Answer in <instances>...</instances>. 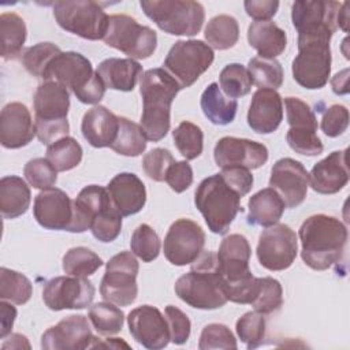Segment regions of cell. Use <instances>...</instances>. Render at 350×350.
Listing matches in <instances>:
<instances>
[{
    "label": "cell",
    "mask_w": 350,
    "mask_h": 350,
    "mask_svg": "<svg viewBox=\"0 0 350 350\" xmlns=\"http://www.w3.org/2000/svg\"><path fill=\"white\" fill-rule=\"evenodd\" d=\"M301 257L314 271H325L340 261L347 243V228L324 213L309 216L299 227Z\"/></svg>",
    "instance_id": "6da1fadb"
},
{
    "label": "cell",
    "mask_w": 350,
    "mask_h": 350,
    "mask_svg": "<svg viewBox=\"0 0 350 350\" xmlns=\"http://www.w3.org/2000/svg\"><path fill=\"white\" fill-rule=\"evenodd\" d=\"M252 249L249 241L241 234L227 235L216 253L217 271L227 301L252 304L258 290V278L249 268Z\"/></svg>",
    "instance_id": "7a4b0ae2"
},
{
    "label": "cell",
    "mask_w": 350,
    "mask_h": 350,
    "mask_svg": "<svg viewBox=\"0 0 350 350\" xmlns=\"http://www.w3.org/2000/svg\"><path fill=\"white\" fill-rule=\"evenodd\" d=\"M182 88L164 70L150 68L145 71L139 81L142 96L141 127L148 141L157 142L170 131L171 104Z\"/></svg>",
    "instance_id": "3957f363"
},
{
    "label": "cell",
    "mask_w": 350,
    "mask_h": 350,
    "mask_svg": "<svg viewBox=\"0 0 350 350\" xmlns=\"http://www.w3.org/2000/svg\"><path fill=\"white\" fill-rule=\"evenodd\" d=\"M41 78L59 82L83 104H98L107 89L98 74L93 71L90 60L74 51L57 53Z\"/></svg>",
    "instance_id": "277c9868"
},
{
    "label": "cell",
    "mask_w": 350,
    "mask_h": 350,
    "mask_svg": "<svg viewBox=\"0 0 350 350\" xmlns=\"http://www.w3.org/2000/svg\"><path fill=\"white\" fill-rule=\"evenodd\" d=\"M174 290L183 302L196 309L212 310L224 306L227 298L221 288L216 253L202 252L191 269L176 280Z\"/></svg>",
    "instance_id": "5b68a950"
},
{
    "label": "cell",
    "mask_w": 350,
    "mask_h": 350,
    "mask_svg": "<svg viewBox=\"0 0 350 350\" xmlns=\"http://www.w3.org/2000/svg\"><path fill=\"white\" fill-rule=\"evenodd\" d=\"M34 115H36V135L45 144L51 145L55 141L67 137L70 124L67 113L70 109L68 89L55 81H44L38 85L34 93Z\"/></svg>",
    "instance_id": "8992f818"
},
{
    "label": "cell",
    "mask_w": 350,
    "mask_h": 350,
    "mask_svg": "<svg viewBox=\"0 0 350 350\" xmlns=\"http://www.w3.org/2000/svg\"><path fill=\"white\" fill-rule=\"evenodd\" d=\"M241 196L220 174L205 178L194 193V204L213 234H226L235 216L243 211Z\"/></svg>",
    "instance_id": "52a82bcc"
},
{
    "label": "cell",
    "mask_w": 350,
    "mask_h": 350,
    "mask_svg": "<svg viewBox=\"0 0 350 350\" xmlns=\"http://www.w3.org/2000/svg\"><path fill=\"white\" fill-rule=\"evenodd\" d=\"M329 33L298 36V55L294 57L291 71L295 82L305 89H321L331 74Z\"/></svg>",
    "instance_id": "ba28073f"
},
{
    "label": "cell",
    "mask_w": 350,
    "mask_h": 350,
    "mask_svg": "<svg viewBox=\"0 0 350 350\" xmlns=\"http://www.w3.org/2000/svg\"><path fill=\"white\" fill-rule=\"evenodd\" d=\"M145 15L171 36H196L205 21L201 3L193 0H142Z\"/></svg>",
    "instance_id": "9c48e42d"
},
{
    "label": "cell",
    "mask_w": 350,
    "mask_h": 350,
    "mask_svg": "<svg viewBox=\"0 0 350 350\" xmlns=\"http://www.w3.org/2000/svg\"><path fill=\"white\" fill-rule=\"evenodd\" d=\"M53 16L63 30L90 41L104 38L109 21L101 5L90 0L56 1Z\"/></svg>",
    "instance_id": "30bf717a"
},
{
    "label": "cell",
    "mask_w": 350,
    "mask_h": 350,
    "mask_svg": "<svg viewBox=\"0 0 350 350\" xmlns=\"http://www.w3.org/2000/svg\"><path fill=\"white\" fill-rule=\"evenodd\" d=\"M213 49L201 40H179L164 59V70L182 89L191 86L213 63Z\"/></svg>",
    "instance_id": "8fae6325"
},
{
    "label": "cell",
    "mask_w": 350,
    "mask_h": 350,
    "mask_svg": "<svg viewBox=\"0 0 350 350\" xmlns=\"http://www.w3.org/2000/svg\"><path fill=\"white\" fill-rule=\"evenodd\" d=\"M104 42L130 59H148L157 46V34L149 26L139 25L134 18L124 14L109 16Z\"/></svg>",
    "instance_id": "7c38bea8"
},
{
    "label": "cell",
    "mask_w": 350,
    "mask_h": 350,
    "mask_svg": "<svg viewBox=\"0 0 350 350\" xmlns=\"http://www.w3.org/2000/svg\"><path fill=\"white\" fill-rule=\"evenodd\" d=\"M138 261L131 252H120L109 258L101 279V297L118 306L131 305L138 295Z\"/></svg>",
    "instance_id": "4fadbf2b"
},
{
    "label": "cell",
    "mask_w": 350,
    "mask_h": 350,
    "mask_svg": "<svg viewBox=\"0 0 350 350\" xmlns=\"http://www.w3.org/2000/svg\"><path fill=\"white\" fill-rule=\"evenodd\" d=\"M258 262L268 271H283L291 267L298 253V239L294 230L283 223L267 227L257 243Z\"/></svg>",
    "instance_id": "5bb4252c"
},
{
    "label": "cell",
    "mask_w": 350,
    "mask_h": 350,
    "mask_svg": "<svg viewBox=\"0 0 350 350\" xmlns=\"http://www.w3.org/2000/svg\"><path fill=\"white\" fill-rule=\"evenodd\" d=\"M205 232L200 224L190 219L175 220L164 238L165 258L176 267L193 264L204 252Z\"/></svg>",
    "instance_id": "9a60e30c"
},
{
    "label": "cell",
    "mask_w": 350,
    "mask_h": 350,
    "mask_svg": "<svg viewBox=\"0 0 350 350\" xmlns=\"http://www.w3.org/2000/svg\"><path fill=\"white\" fill-rule=\"evenodd\" d=\"M96 294L88 278L57 276L48 280L42 288V301L51 310L85 309L90 306Z\"/></svg>",
    "instance_id": "2e32d148"
},
{
    "label": "cell",
    "mask_w": 350,
    "mask_h": 350,
    "mask_svg": "<svg viewBox=\"0 0 350 350\" xmlns=\"http://www.w3.org/2000/svg\"><path fill=\"white\" fill-rule=\"evenodd\" d=\"M340 3L328 0H299L293 3L291 21L299 34L334 33L338 29V11Z\"/></svg>",
    "instance_id": "e0dca14e"
},
{
    "label": "cell",
    "mask_w": 350,
    "mask_h": 350,
    "mask_svg": "<svg viewBox=\"0 0 350 350\" xmlns=\"http://www.w3.org/2000/svg\"><path fill=\"white\" fill-rule=\"evenodd\" d=\"M97 338L92 334L88 319L82 314H71L48 328L41 336V347L45 350H82L92 349Z\"/></svg>",
    "instance_id": "ac0fdd59"
},
{
    "label": "cell",
    "mask_w": 350,
    "mask_h": 350,
    "mask_svg": "<svg viewBox=\"0 0 350 350\" xmlns=\"http://www.w3.org/2000/svg\"><path fill=\"white\" fill-rule=\"evenodd\" d=\"M269 186L278 191L287 208H295L306 197L309 174L301 161L283 157L272 165Z\"/></svg>",
    "instance_id": "d6986e66"
},
{
    "label": "cell",
    "mask_w": 350,
    "mask_h": 350,
    "mask_svg": "<svg viewBox=\"0 0 350 350\" xmlns=\"http://www.w3.org/2000/svg\"><path fill=\"white\" fill-rule=\"evenodd\" d=\"M216 165L220 168L243 167L256 170L268 160V149L264 144L237 137L220 138L213 149Z\"/></svg>",
    "instance_id": "ffe728a7"
},
{
    "label": "cell",
    "mask_w": 350,
    "mask_h": 350,
    "mask_svg": "<svg viewBox=\"0 0 350 350\" xmlns=\"http://www.w3.org/2000/svg\"><path fill=\"white\" fill-rule=\"evenodd\" d=\"M127 324L131 336L146 349L159 350L171 340L167 319L154 306L142 305L133 309L127 316Z\"/></svg>",
    "instance_id": "44dd1931"
},
{
    "label": "cell",
    "mask_w": 350,
    "mask_h": 350,
    "mask_svg": "<svg viewBox=\"0 0 350 350\" xmlns=\"http://www.w3.org/2000/svg\"><path fill=\"white\" fill-rule=\"evenodd\" d=\"M33 215L46 230L70 231L74 220V200L62 189L41 190L34 198Z\"/></svg>",
    "instance_id": "7402d4cb"
},
{
    "label": "cell",
    "mask_w": 350,
    "mask_h": 350,
    "mask_svg": "<svg viewBox=\"0 0 350 350\" xmlns=\"http://www.w3.org/2000/svg\"><path fill=\"white\" fill-rule=\"evenodd\" d=\"M36 135L30 111L22 103L14 101L4 105L0 113V142L7 149L26 146Z\"/></svg>",
    "instance_id": "603a6c76"
},
{
    "label": "cell",
    "mask_w": 350,
    "mask_h": 350,
    "mask_svg": "<svg viewBox=\"0 0 350 350\" xmlns=\"http://www.w3.org/2000/svg\"><path fill=\"white\" fill-rule=\"evenodd\" d=\"M283 120V98L272 89L254 92L249 111L247 124L257 134L273 133Z\"/></svg>",
    "instance_id": "cb8c5ba5"
},
{
    "label": "cell",
    "mask_w": 350,
    "mask_h": 350,
    "mask_svg": "<svg viewBox=\"0 0 350 350\" xmlns=\"http://www.w3.org/2000/svg\"><path fill=\"white\" fill-rule=\"evenodd\" d=\"M347 149L335 150L313 165L309 174L312 189L320 194H335L349 182Z\"/></svg>",
    "instance_id": "d4e9b609"
},
{
    "label": "cell",
    "mask_w": 350,
    "mask_h": 350,
    "mask_svg": "<svg viewBox=\"0 0 350 350\" xmlns=\"http://www.w3.org/2000/svg\"><path fill=\"white\" fill-rule=\"evenodd\" d=\"M107 190L122 216H131L142 211L146 202V189L144 182L133 172H120L115 175Z\"/></svg>",
    "instance_id": "484cf974"
},
{
    "label": "cell",
    "mask_w": 350,
    "mask_h": 350,
    "mask_svg": "<svg viewBox=\"0 0 350 350\" xmlns=\"http://www.w3.org/2000/svg\"><path fill=\"white\" fill-rule=\"evenodd\" d=\"M118 130L119 116L103 105L90 108L82 118V135L93 148H111L118 135Z\"/></svg>",
    "instance_id": "4316f807"
},
{
    "label": "cell",
    "mask_w": 350,
    "mask_h": 350,
    "mask_svg": "<svg viewBox=\"0 0 350 350\" xmlns=\"http://www.w3.org/2000/svg\"><path fill=\"white\" fill-rule=\"evenodd\" d=\"M112 204L105 187L89 185L74 200V220L70 232H83L90 228L93 219Z\"/></svg>",
    "instance_id": "83f0119b"
},
{
    "label": "cell",
    "mask_w": 350,
    "mask_h": 350,
    "mask_svg": "<svg viewBox=\"0 0 350 350\" xmlns=\"http://www.w3.org/2000/svg\"><path fill=\"white\" fill-rule=\"evenodd\" d=\"M96 72L105 88L120 92H131L142 77V66L134 59L109 57L103 60Z\"/></svg>",
    "instance_id": "f1b7e54d"
},
{
    "label": "cell",
    "mask_w": 350,
    "mask_h": 350,
    "mask_svg": "<svg viewBox=\"0 0 350 350\" xmlns=\"http://www.w3.org/2000/svg\"><path fill=\"white\" fill-rule=\"evenodd\" d=\"M247 41L262 59H275L282 55L287 46V36L272 21L250 23L247 29Z\"/></svg>",
    "instance_id": "f546056e"
},
{
    "label": "cell",
    "mask_w": 350,
    "mask_h": 350,
    "mask_svg": "<svg viewBox=\"0 0 350 350\" xmlns=\"http://www.w3.org/2000/svg\"><path fill=\"white\" fill-rule=\"evenodd\" d=\"M247 223L253 226L271 227L279 223L286 204L272 187L262 189L253 194L247 202Z\"/></svg>",
    "instance_id": "4dcf8cb0"
},
{
    "label": "cell",
    "mask_w": 350,
    "mask_h": 350,
    "mask_svg": "<svg viewBox=\"0 0 350 350\" xmlns=\"http://www.w3.org/2000/svg\"><path fill=\"white\" fill-rule=\"evenodd\" d=\"M30 201V189L22 178L8 175L0 179V212L4 219H15L26 213Z\"/></svg>",
    "instance_id": "1f68e13d"
},
{
    "label": "cell",
    "mask_w": 350,
    "mask_h": 350,
    "mask_svg": "<svg viewBox=\"0 0 350 350\" xmlns=\"http://www.w3.org/2000/svg\"><path fill=\"white\" fill-rule=\"evenodd\" d=\"M200 104L205 118L217 126L230 124L235 119L238 109L237 100L224 96L216 82H212L205 88Z\"/></svg>",
    "instance_id": "d6a6232c"
},
{
    "label": "cell",
    "mask_w": 350,
    "mask_h": 350,
    "mask_svg": "<svg viewBox=\"0 0 350 350\" xmlns=\"http://www.w3.org/2000/svg\"><path fill=\"white\" fill-rule=\"evenodd\" d=\"M0 36L1 57L4 60L16 59L27 36L25 21L15 12H3L0 15Z\"/></svg>",
    "instance_id": "836d02e7"
},
{
    "label": "cell",
    "mask_w": 350,
    "mask_h": 350,
    "mask_svg": "<svg viewBox=\"0 0 350 350\" xmlns=\"http://www.w3.org/2000/svg\"><path fill=\"white\" fill-rule=\"evenodd\" d=\"M204 36L211 48L226 51L238 42L239 26L231 15H216L208 22Z\"/></svg>",
    "instance_id": "e575fe53"
},
{
    "label": "cell",
    "mask_w": 350,
    "mask_h": 350,
    "mask_svg": "<svg viewBox=\"0 0 350 350\" xmlns=\"http://www.w3.org/2000/svg\"><path fill=\"white\" fill-rule=\"evenodd\" d=\"M146 137L142 127L124 116H119V130L118 135L111 145V149L116 153L127 157H135L145 152Z\"/></svg>",
    "instance_id": "d590c367"
},
{
    "label": "cell",
    "mask_w": 350,
    "mask_h": 350,
    "mask_svg": "<svg viewBox=\"0 0 350 350\" xmlns=\"http://www.w3.org/2000/svg\"><path fill=\"white\" fill-rule=\"evenodd\" d=\"M82 146L72 137H63L46 148V159L56 171H70L82 160Z\"/></svg>",
    "instance_id": "8d00e7d4"
},
{
    "label": "cell",
    "mask_w": 350,
    "mask_h": 350,
    "mask_svg": "<svg viewBox=\"0 0 350 350\" xmlns=\"http://www.w3.org/2000/svg\"><path fill=\"white\" fill-rule=\"evenodd\" d=\"M33 294L31 282L16 271L0 268V298L16 305L26 304Z\"/></svg>",
    "instance_id": "74e56055"
},
{
    "label": "cell",
    "mask_w": 350,
    "mask_h": 350,
    "mask_svg": "<svg viewBox=\"0 0 350 350\" xmlns=\"http://www.w3.org/2000/svg\"><path fill=\"white\" fill-rule=\"evenodd\" d=\"M88 317L100 335H115L123 328L124 313L112 302H97L90 306Z\"/></svg>",
    "instance_id": "f35d334b"
},
{
    "label": "cell",
    "mask_w": 350,
    "mask_h": 350,
    "mask_svg": "<svg viewBox=\"0 0 350 350\" xmlns=\"http://www.w3.org/2000/svg\"><path fill=\"white\" fill-rule=\"evenodd\" d=\"M247 71L258 89H272L276 90L283 83V68L276 59H262L253 57L249 60Z\"/></svg>",
    "instance_id": "ab89813d"
},
{
    "label": "cell",
    "mask_w": 350,
    "mask_h": 350,
    "mask_svg": "<svg viewBox=\"0 0 350 350\" xmlns=\"http://www.w3.org/2000/svg\"><path fill=\"white\" fill-rule=\"evenodd\" d=\"M101 265V257L83 246L71 247L63 256V271L71 276L88 278L93 275Z\"/></svg>",
    "instance_id": "60d3db41"
},
{
    "label": "cell",
    "mask_w": 350,
    "mask_h": 350,
    "mask_svg": "<svg viewBox=\"0 0 350 350\" xmlns=\"http://www.w3.org/2000/svg\"><path fill=\"white\" fill-rule=\"evenodd\" d=\"M219 85L227 97L235 100L246 96L252 90L253 81L245 66L239 63H230L221 70L219 75Z\"/></svg>",
    "instance_id": "b9f144b4"
},
{
    "label": "cell",
    "mask_w": 350,
    "mask_h": 350,
    "mask_svg": "<svg viewBox=\"0 0 350 350\" xmlns=\"http://www.w3.org/2000/svg\"><path fill=\"white\" fill-rule=\"evenodd\" d=\"M172 138L176 149L186 160H194L202 153L204 133L200 126L185 120L175 127Z\"/></svg>",
    "instance_id": "7bdbcfd3"
},
{
    "label": "cell",
    "mask_w": 350,
    "mask_h": 350,
    "mask_svg": "<svg viewBox=\"0 0 350 350\" xmlns=\"http://www.w3.org/2000/svg\"><path fill=\"white\" fill-rule=\"evenodd\" d=\"M283 304V288L279 280L264 276L258 278V290L252 301V306L261 314H269L278 310Z\"/></svg>",
    "instance_id": "ee69618b"
},
{
    "label": "cell",
    "mask_w": 350,
    "mask_h": 350,
    "mask_svg": "<svg viewBox=\"0 0 350 350\" xmlns=\"http://www.w3.org/2000/svg\"><path fill=\"white\" fill-rule=\"evenodd\" d=\"M131 252L144 262H150L157 258L160 253V238L149 224H139L130 239Z\"/></svg>",
    "instance_id": "f6af8a7d"
},
{
    "label": "cell",
    "mask_w": 350,
    "mask_h": 350,
    "mask_svg": "<svg viewBox=\"0 0 350 350\" xmlns=\"http://www.w3.org/2000/svg\"><path fill=\"white\" fill-rule=\"evenodd\" d=\"M60 52V48L52 42H38L23 52L22 64L29 74L41 78L49 62Z\"/></svg>",
    "instance_id": "bcb514c9"
},
{
    "label": "cell",
    "mask_w": 350,
    "mask_h": 350,
    "mask_svg": "<svg viewBox=\"0 0 350 350\" xmlns=\"http://www.w3.org/2000/svg\"><path fill=\"white\" fill-rule=\"evenodd\" d=\"M239 339L247 349L258 347L265 336V319L258 312H246L242 314L235 325Z\"/></svg>",
    "instance_id": "7dc6e473"
},
{
    "label": "cell",
    "mask_w": 350,
    "mask_h": 350,
    "mask_svg": "<svg viewBox=\"0 0 350 350\" xmlns=\"http://www.w3.org/2000/svg\"><path fill=\"white\" fill-rule=\"evenodd\" d=\"M89 230L101 242H112L118 238L122 231V215L113 202L93 219Z\"/></svg>",
    "instance_id": "c3c4849f"
},
{
    "label": "cell",
    "mask_w": 350,
    "mask_h": 350,
    "mask_svg": "<svg viewBox=\"0 0 350 350\" xmlns=\"http://www.w3.org/2000/svg\"><path fill=\"white\" fill-rule=\"evenodd\" d=\"M23 175L26 180L30 183V186L40 190L51 189L52 186H55L57 180V171L46 157H37L29 160L25 164Z\"/></svg>",
    "instance_id": "681fc988"
},
{
    "label": "cell",
    "mask_w": 350,
    "mask_h": 350,
    "mask_svg": "<svg viewBox=\"0 0 350 350\" xmlns=\"http://www.w3.org/2000/svg\"><path fill=\"white\" fill-rule=\"evenodd\" d=\"M284 107L287 113V122L291 129L317 131V119L309 104L298 97H286Z\"/></svg>",
    "instance_id": "f907efd6"
},
{
    "label": "cell",
    "mask_w": 350,
    "mask_h": 350,
    "mask_svg": "<svg viewBox=\"0 0 350 350\" xmlns=\"http://www.w3.org/2000/svg\"><path fill=\"white\" fill-rule=\"evenodd\" d=\"M237 339L230 328L224 324L212 323L202 328L200 335L198 349H237Z\"/></svg>",
    "instance_id": "816d5d0a"
},
{
    "label": "cell",
    "mask_w": 350,
    "mask_h": 350,
    "mask_svg": "<svg viewBox=\"0 0 350 350\" xmlns=\"http://www.w3.org/2000/svg\"><path fill=\"white\" fill-rule=\"evenodd\" d=\"M286 139L288 146L299 154L317 156L324 150L323 142L319 138L317 131L313 130H297L290 127Z\"/></svg>",
    "instance_id": "f5cc1de1"
},
{
    "label": "cell",
    "mask_w": 350,
    "mask_h": 350,
    "mask_svg": "<svg viewBox=\"0 0 350 350\" xmlns=\"http://www.w3.org/2000/svg\"><path fill=\"white\" fill-rule=\"evenodd\" d=\"M174 161L175 160L168 149L154 148L144 156L142 168L150 179L156 182H163L165 180V174Z\"/></svg>",
    "instance_id": "db71d44e"
},
{
    "label": "cell",
    "mask_w": 350,
    "mask_h": 350,
    "mask_svg": "<svg viewBox=\"0 0 350 350\" xmlns=\"http://www.w3.org/2000/svg\"><path fill=\"white\" fill-rule=\"evenodd\" d=\"M349 126V109L342 104H334L325 109L321 118V130L327 137L342 135Z\"/></svg>",
    "instance_id": "11a10c76"
},
{
    "label": "cell",
    "mask_w": 350,
    "mask_h": 350,
    "mask_svg": "<svg viewBox=\"0 0 350 350\" xmlns=\"http://www.w3.org/2000/svg\"><path fill=\"white\" fill-rule=\"evenodd\" d=\"M165 319L170 328L171 342L175 345H183L187 342L191 331V323L186 313H183L176 306H165Z\"/></svg>",
    "instance_id": "9f6ffc18"
},
{
    "label": "cell",
    "mask_w": 350,
    "mask_h": 350,
    "mask_svg": "<svg viewBox=\"0 0 350 350\" xmlns=\"http://www.w3.org/2000/svg\"><path fill=\"white\" fill-rule=\"evenodd\" d=\"M165 182L175 193H183L193 183L191 165L186 160L174 161L165 174Z\"/></svg>",
    "instance_id": "6f0895ef"
},
{
    "label": "cell",
    "mask_w": 350,
    "mask_h": 350,
    "mask_svg": "<svg viewBox=\"0 0 350 350\" xmlns=\"http://www.w3.org/2000/svg\"><path fill=\"white\" fill-rule=\"evenodd\" d=\"M220 175L226 183L234 189L241 197L246 196L253 186V175L250 170L243 167H227L221 168Z\"/></svg>",
    "instance_id": "680465c9"
},
{
    "label": "cell",
    "mask_w": 350,
    "mask_h": 350,
    "mask_svg": "<svg viewBox=\"0 0 350 350\" xmlns=\"http://www.w3.org/2000/svg\"><path fill=\"white\" fill-rule=\"evenodd\" d=\"M246 14L256 22L271 21L279 8V1L273 0H247L243 3Z\"/></svg>",
    "instance_id": "91938a15"
},
{
    "label": "cell",
    "mask_w": 350,
    "mask_h": 350,
    "mask_svg": "<svg viewBox=\"0 0 350 350\" xmlns=\"http://www.w3.org/2000/svg\"><path fill=\"white\" fill-rule=\"evenodd\" d=\"M16 319V309L11 304H7L1 299L0 302V338L4 339L7 335L11 334L14 321Z\"/></svg>",
    "instance_id": "94428289"
},
{
    "label": "cell",
    "mask_w": 350,
    "mask_h": 350,
    "mask_svg": "<svg viewBox=\"0 0 350 350\" xmlns=\"http://www.w3.org/2000/svg\"><path fill=\"white\" fill-rule=\"evenodd\" d=\"M347 74H349V70H343L338 74L334 75V78L331 79V86H332V90L335 94H346L349 92L347 89Z\"/></svg>",
    "instance_id": "6125c7cd"
},
{
    "label": "cell",
    "mask_w": 350,
    "mask_h": 350,
    "mask_svg": "<svg viewBox=\"0 0 350 350\" xmlns=\"http://www.w3.org/2000/svg\"><path fill=\"white\" fill-rule=\"evenodd\" d=\"M30 349V343L27 340V338L25 335L21 334H11L10 338L3 342L1 349L7 350V349Z\"/></svg>",
    "instance_id": "be15d7a7"
},
{
    "label": "cell",
    "mask_w": 350,
    "mask_h": 350,
    "mask_svg": "<svg viewBox=\"0 0 350 350\" xmlns=\"http://www.w3.org/2000/svg\"><path fill=\"white\" fill-rule=\"evenodd\" d=\"M349 11H347V3H343L338 11V27H340L343 31H347V23H349Z\"/></svg>",
    "instance_id": "e7e4bbea"
},
{
    "label": "cell",
    "mask_w": 350,
    "mask_h": 350,
    "mask_svg": "<svg viewBox=\"0 0 350 350\" xmlns=\"http://www.w3.org/2000/svg\"><path fill=\"white\" fill-rule=\"evenodd\" d=\"M101 346H107V347H115V349H118V347H126V349H129V345L126 343V342H123V340H120L119 338H112V339H109V340H107V342H100V340H97V343H96V346L94 347H101Z\"/></svg>",
    "instance_id": "03108f58"
}]
</instances>
